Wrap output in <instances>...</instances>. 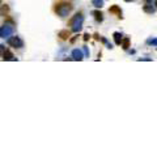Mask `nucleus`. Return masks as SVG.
<instances>
[{
  "mask_svg": "<svg viewBox=\"0 0 157 157\" xmlns=\"http://www.w3.org/2000/svg\"><path fill=\"white\" fill-rule=\"evenodd\" d=\"M73 9V5L67 1H59L54 5V12L59 17H67Z\"/></svg>",
  "mask_w": 157,
  "mask_h": 157,
  "instance_id": "f257e3e1",
  "label": "nucleus"
},
{
  "mask_svg": "<svg viewBox=\"0 0 157 157\" xmlns=\"http://www.w3.org/2000/svg\"><path fill=\"white\" fill-rule=\"evenodd\" d=\"M83 22H84L83 13L77 12L72 18H71V21H69V26H71V29H72V31L78 33V31L81 30V28H83Z\"/></svg>",
  "mask_w": 157,
  "mask_h": 157,
  "instance_id": "f03ea898",
  "label": "nucleus"
},
{
  "mask_svg": "<svg viewBox=\"0 0 157 157\" xmlns=\"http://www.w3.org/2000/svg\"><path fill=\"white\" fill-rule=\"evenodd\" d=\"M7 43L9 44L10 47H15V49H22L24 47V41L20 38L18 35H10L9 38H8Z\"/></svg>",
  "mask_w": 157,
  "mask_h": 157,
  "instance_id": "7ed1b4c3",
  "label": "nucleus"
},
{
  "mask_svg": "<svg viewBox=\"0 0 157 157\" xmlns=\"http://www.w3.org/2000/svg\"><path fill=\"white\" fill-rule=\"evenodd\" d=\"M13 33V26L9 25V24L5 22L4 25H1V28H0V37L1 38H9L10 35H12Z\"/></svg>",
  "mask_w": 157,
  "mask_h": 157,
  "instance_id": "20e7f679",
  "label": "nucleus"
},
{
  "mask_svg": "<svg viewBox=\"0 0 157 157\" xmlns=\"http://www.w3.org/2000/svg\"><path fill=\"white\" fill-rule=\"evenodd\" d=\"M109 12L111 13V15H115L117 17L122 18V9H120L119 5H111V7L109 8Z\"/></svg>",
  "mask_w": 157,
  "mask_h": 157,
  "instance_id": "39448f33",
  "label": "nucleus"
},
{
  "mask_svg": "<svg viewBox=\"0 0 157 157\" xmlns=\"http://www.w3.org/2000/svg\"><path fill=\"white\" fill-rule=\"evenodd\" d=\"M84 55H85V54H83V51H81L80 49H75L72 51V59L73 60H83L84 59Z\"/></svg>",
  "mask_w": 157,
  "mask_h": 157,
  "instance_id": "423d86ee",
  "label": "nucleus"
},
{
  "mask_svg": "<svg viewBox=\"0 0 157 157\" xmlns=\"http://www.w3.org/2000/svg\"><path fill=\"white\" fill-rule=\"evenodd\" d=\"M1 56H3V60H16L15 55L9 51V50H5V51L1 52Z\"/></svg>",
  "mask_w": 157,
  "mask_h": 157,
  "instance_id": "0eeeda50",
  "label": "nucleus"
},
{
  "mask_svg": "<svg viewBox=\"0 0 157 157\" xmlns=\"http://www.w3.org/2000/svg\"><path fill=\"white\" fill-rule=\"evenodd\" d=\"M58 37H59L62 41H67L71 37V31L69 30H60L59 33H58Z\"/></svg>",
  "mask_w": 157,
  "mask_h": 157,
  "instance_id": "6e6552de",
  "label": "nucleus"
},
{
  "mask_svg": "<svg viewBox=\"0 0 157 157\" xmlns=\"http://www.w3.org/2000/svg\"><path fill=\"white\" fill-rule=\"evenodd\" d=\"M92 15L94 16V20H96L97 22H102V21H104V15H102L101 10L96 9V10H93V12H92Z\"/></svg>",
  "mask_w": 157,
  "mask_h": 157,
  "instance_id": "1a4fd4ad",
  "label": "nucleus"
},
{
  "mask_svg": "<svg viewBox=\"0 0 157 157\" xmlns=\"http://www.w3.org/2000/svg\"><path fill=\"white\" fill-rule=\"evenodd\" d=\"M113 37H114V42H115V44H120L122 43V41H123V38H122V33H119V31H115L114 34H113Z\"/></svg>",
  "mask_w": 157,
  "mask_h": 157,
  "instance_id": "9d476101",
  "label": "nucleus"
},
{
  "mask_svg": "<svg viewBox=\"0 0 157 157\" xmlns=\"http://www.w3.org/2000/svg\"><path fill=\"white\" fill-rule=\"evenodd\" d=\"M143 10H144V12H147V13H151V15L156 12V9H154L152 5H144V7H143Z\"/></svg>",
  "mask_w": 157,
  "mask_h": 157,
  "instance_id": "9b49d317",
  "label": "nucleus"
},
{
  "mask_svg": "<svg viewBox=\"0 0 157 157\" xmlns=\"http://www.w3.org/2000/svg\"><path fill=\"white\" fill-rule=\"evenodd\" d=\"M92 4L94 5L96 8H102L104 7V0H92Z\"/></svg>",
  "mask_w": 157,
  "mask_h": 157,
  "instance_id": "f8f14e48",
  "label": "nucleus"
},
{
  "mask_svg": "<svg viewBox=\"0 0 157 157\" xmlns=\"http://www.w3.org/2000/svg\"><path fill=\"white\" fill-rule=\"evenodd\" d=\"M130 38H123V41H122V47L124 50H128L130 49Z\"/></svg>",
  "mask_w": 157,
  "mask_h": 157,
  "instance_id": "ddd939ff",
  "label": "nucleus"
},
{
  "mask_svg": "<svg viewBox=\"0 0 157 157\" xmlns=\"http://www.w3.org/2000/svg\"><path fill=\"white\" fill-rule=\"evenodd\" d=\"M147 43L152 44V46H157V38H149V39H147Z\"/></svg>",
  "mask_w": 157,
  "mask_h": 157,
  "instance_id": "4468645a",
  "label": "nucleus"
},
{
  "mask_svg": "<svg viewBox=\"0 0 157 157\" xmlns=\"http://www.w3.org/2000/svg\"><path fill=\"white\" fill-rule=\"evenodd\" d=\"M83 50H84V54H85V56L88 58V56H89V50H88V47L84 46V49H83Z\"/></svg>",
  "mask_w": 157,
  "mask_h": 157,
  "instance_id": "2eb2a0df",
  "label": "nucleus"
},
{
  "mask_svg": "<svg viewBox=\"0 0 157 157\" xmlns=\"http://www.w3.org/2000/svg\"><path fill=\"white\" fill-rule=\"evenodd\" d=\"M89 38H90V35H89V34H84V41H88Z\"/></svg>",
  "mask_w": 157,
  "mask_h": 157,
  "instance_id": "dca6fc26",
  "label": "nucleus"
},
{
  "mask_svg": "<svg viewBox=\"0 0 157 157\" xmlns=\"http://www.w3.org/2000/svg\"><path fill=\"white\" fill-rule=\"evenodd\" d=\"M126 3H131V1H133V0H124Z\"/></svg>",
  "mask_w": 157,
  "mask_h": 157,
  "instance_id": "f3484780",
  "label": "nucleus"
},
{
  "mask_svg": "<svg viewBox=\"0 0 157 157\" xmlns=\"http://www.w3.org/2000/svg\"><path fill=\"white\" fill-rule=\"evenodd\" d=\"M154 5H156V7H157V0H156V1H154Z\"/></svg>",
  "mask_w": 157,
  "mask_h": 157,
  "instance_id": "a211bd4d",
  "label": "nucleus"
}]
</instances>
